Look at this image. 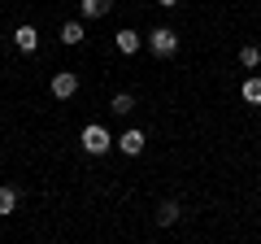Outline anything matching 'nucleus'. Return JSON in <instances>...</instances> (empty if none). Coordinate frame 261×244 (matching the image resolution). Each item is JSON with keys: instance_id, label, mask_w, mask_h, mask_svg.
<instances>
[{"instance_id": "obj_1", "label": "nucleus", "mask_w": 261, "mask_h": 244, "mask_svg": "<svg viewBox=\"0 0 261 244\" xmlns=\"http://www.w3.org/2000/svg\"><path fill=\"white\" fill-rule=\"evenodd\" d=\"M79 144H83V153H87V157H105V153H109V149H113L118 140H113V135L105 131L100 122H92V127H83V135H79Z\"/></svg>"}, {"instance_id": "obj_2", "label": "nucleus", "mask_w": 261, "mask_h": 244, "mask_svg": "<svg viewBox=\"0 0 261 244\" xmlns=\"http://www.w3.org/2000/svg\"><path fill=\"white\" fill-rule=\"evenodd\" d=\"M148 53L152 57H174L178 53V35L170 27H152L148 31Z\"/></svg>"}, {"instance_id": "obj_3", "label": "nucleus", "mask_w": 261, "mask_h": 244, "mask_svg": "<svg viewBox=\"0 0 261 244\" xmlns=\"http://www.w3.org/2000/svg\"><path fill=\"white\" fill-rule=\"evenodd\" d=\"M74 92H79V75H74V70H57V75H53V96H57V101H70Z\"/></svg>"}, {"instance_id": "obj_4", "label": "nucleus", "mask_w": 261, "mask_h": 244, "mask_svg": "<svg viewBox=\"0 0 261 244\" xmlns=\"http://www.w3.org/2000/svg\"><path fill=\"white\" fill-rule=\"evenodd\" d=\"M144 144H148V135H144L140 127H130V131H122V135H118V149L126 153V157H140Z\"/></svg>"}, {"instance_id": "obj_5", "label": "nucleus", "mask_w": 261, "mask_h": 244, "mask_svg": "<svg viewBox=\"0 0 261 244\" xmlns=\"http://www.w3.org/2000/svg\"><path fill=\"white\" fill-rule=\"evenodd\" d=\"M113 44H118L122 57H135V53L144 48V35H140V31H130V27H122L118 35H113Z\"/></svg>"}, {"instance_id": "obj_6", "label": "nucleus", "mask_w": 261, "mask_h": 244, "mask_svg": "<svg viewBox=\"0 0 261 244\" xmlns=\"http://www.w3.org/2000/svg\"><path fill=\"white\" fill-rule=\"evenodd\" d=\"M13 48H18V53H35V48H39V31L22 22V27L13 31Z\"/></svg>"}, {"instance_id": "obj_7", "label": "nucleus", "mask_w": 261, "mask_h": 244, "mask_svg": "<svg viewBox=\"0 0 261 244\" xmlns=\"http://www.w3.org/2000/svg\"><path fill=\"white\" fill-rule=\"evenodd\" d=\"M113 9V0H79V13H83V18H105V13Z\"/></svg>"}, {"instance_id": "obj_8", "label": "nucleus", "mask_w": 261, "mask_h": 244, "mask_svg": "<svg viewBox=\"0 0 261 244\" xmlns=\"http://www.w3.org/2000/svg\"><path fill=\"white\" fill-rule=\"evenodd\" d=\"M87 39V31H83V22H65L61 27V44H70V48H79Z\"/></svg>"}, {"instance_id": "obj_9", "label": "nucleus", "mask_w": 261, "mask_h": 244, "mask_svg": "<svg viewBox=\"0 0 261 244\" xmlns=\"http://www.w3.org/2000/svg\"><path fill=\"white\" fill-rule=\"evenodd\" d=\"M178 214H183V209H178V201H161V205H157V223H161V227H174Z\"/></svg>"}, {"instance_id": "obj_10", "label": "nucleus", "mask_w": 261, "mask_h": 244, "mask_svg": "<svg viewBox=\"0 0 261 244\" xmlns=\"http://www.w3.org/2000/svg\"><path fill=\"white\" fill-rule=\"evenodd\" d=\"M240 96H244V101H248V105H261V75H248V79H244Z\"/></svg>"}, {"instance_id": "obj_11", "label": "nucleus", "mask_w": 261, "mask_h": 244, "mask_svg": "<svg viewBox=\"0 0 261 244\" xmlns=\"http://www.w3.org/2000/svg\"><path fill=\"white\" fill-rule=\"evenodd\" d=\"M240 66L244 70H257L261 66V44H244L240 48Z\"/></svg>"}, {"instance_id": "obj_12", "label": "nucleus", "mask_w": 261, "mask_h": 244, "mask_svg": "<svg viewBox=\"0 0 261 244\" xmlns=\"http://www.w3.org/2000/svg\"><path fill=\"white\" fill-rule=\"evenodd\" d=\"M109 109L118 113V118H126V113L135 109V96H130V92H118V96H113V105H109Z\"/></svg>"}, {"instance_id": "obj_13", "label": "nucleus", "mask_w": 261, "mask_h": 244, "mask_svg": "<svg viewBox=\"0 0 261 244\" xmlns=\"http://www.w3.org/2000/svg\"><path fill=\"white\" fill-rule=\"evenodd\" d=\"M18 209V192L13 188H0V214H13Z\"/></svg>"}, {"instance_id": "obj_14", "label": "nucleus", "mask_w": 261, "mask_h": 244, "mask_svg": "<svg viewBox=\"0 0 261 244\" xmlns=\"http://www.w3.org/2000/svg\"><path fill=\"white\" fill-rule=\"evenodd\" d=\"M157 5H178V0H157Z\"/></svg>"}]
</instances>
